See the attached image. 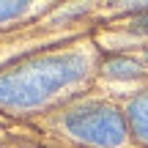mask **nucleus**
I'll return each instance as SVG.
<instances>
[{"label": "nucleus", "mask_w": 148, "mask_h": 148, "mask_svg": "<svg viewBox=\"0 0 148 148\" xmlns=\"http://www.w3.org/2000/svg\"><path fill=\"white\" fill-rule=\"evenodd\" d=\"M33 11H36L33 3H0V25L19 22L22 16H30Z\"/></svg>", "instance_id": "obj_5"}, {"label": "nucleus", "mask_w": 148, "mask_h": 148, "mask_svg": "<svg viewBox=\"0 0 148 148\" xmlns=\"http://www.w3.org/2000/svg\"><path fill=\"white\" fill-rule=\"evenodd\" d=\"M63 129L71 140L88 148H121L126 143V126L112 104H79L66 110Z\"/></svg>", "instance_id": "obj_2"}, {"label": "nucleus", "mask_w": 148, "mask_h": 148, "mask_svg": "<svg viewBox=\"0 0 148 148\" xmlns=\"http://www.w3.org/2000/svg\"><path fill=\"white\" fill-rule=\"evenodd\" d=\"M126 121H129V132H132L134 143L148 145V90H143L140 96H134L129 101Z\"/></svg>", "instance_id": "obj_3"}, {"label": "nucleus", "mask_w": 148, "mask_h": 148, "mask_svg": "<svg viewBox=\"0 0 148 148\" xmlns=\"http://www.w3.org/2000/svg\"><path fill=\"white\" fill-rule=\"evenodd\" d=\"M126 27H129V30H134V33H148V8L140 11L137 16H132V19L126 22Z\"/></svg>", "instance_id": "obj_6"}, {"label": "nucleus", "mask_w": 148, "mask_h": 148, "mask_svg": "<svg viewBox=\"0 0 148 148\" xmlns=\"http://www.w3.org/2000/svg\"><path fill=\"white\" fill-rule=\"evenodd\" d=\"M101 71H104V77H112V79H137V77H143L140 63H134L129 58H107Z\"/></svg>", "instance_id": "obj_4"}, {"label": "nucleus", "mask_w": 148, "mask_h": 148, "mask_svg": "<svg viewBox=\"0 0 148 148\" xmlns=\"http://www.w3.org/2000/svg\"><path fill=\"white\" fill-rule=\"evenodd\" d=\"M145 60H148V49H145Z\"/></svg>", "instance_id": "obj_7"}, {"label": "nucleus", "mask_w": 148, "mask_h": 148, "mask_svg": "<svg viewBox=\"0 0 148 148\" xmlns=\"http://www.w3.org/2000/svg\"><path fill=\"white\" fill-rule=\"evenodd\" d=\"M90 55L82 49L52 52L44 58L25 60L22 66L0 74V107L25 110L55 96L66 85H74L88 74Z\"/></svg>", "instance_id": "obj_1"}]
</instances>
